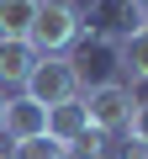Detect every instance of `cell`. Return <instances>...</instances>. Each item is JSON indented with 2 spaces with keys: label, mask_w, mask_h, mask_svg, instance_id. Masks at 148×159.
<instances>
[{
  "label": "cell",
  "mask_w": 148,
  "mask_h": 159,
  "mask_svg": "<svg viewBox=\"0 0 148 159\" xmlns=\"http://www.w3.org/2000/svg\"><path fill=\"white\" fill-rule=\"evenodd\" d=\"M80 37V6L74 0H37V16L27 27L32 53H69Z\"/></svg>",
  "instance_id": "6da1fadb"
},
{
  "label": "cell",
  "mask_w": 148,
  "mask_h": 159,
  "mask_svg": "<svg viewBox=\"0 0 148 159\" xmlns=\"http://www.w3.org/2000/svg\"><path fill=\"white\" fill-rule=\"evenodd\" d=\"M80 90L85 85H80V74H74L69 53H37L27 85H21V96H32L37 106H63V101H74Z\"/></svg>",
  "instance_id": "7a4b0ae2"
},
{
  "label": "cell",
  "mask_w": 148,
  "mask_h": 159,
  "mask_svg": "<svg viewBox=\"0 0 148 159\" xmlns=\"http://www.w3.org/2000/svg\"><path fill=\"white\" fill-rule=\"evenodd\" d=\"M80 106H85V122L95 133H122L127 127V111H132V85L122 80H101V85H85L80 90Z\"/></svg>",
  "instance_id": "3957f363"
},
{
  "label": "cell",
  "mask_w": 148,
  "mask_h": 159,
  "mask_svg": "<svg viewBox=\"0 0 148 159\" xmlns=\"http://www.w3.org/2000/svg\"><path fill=\"white\" fill-rule=\"evenodd\" d=\"M69 64H74V74H80V85H101V80H111V69H116V43H106L95 32H80L74 48H69Z\"/></svg>",
  "instance_id": "277c9868"
},
{
  "label": "cell",
  "mask_w": 148,
  "mask_h": 159,
  "mask_svg": "<svg viewBox=\"0 0 148 159\" xmlns=\"http://www.w3.org/2000/svg\"><path fill=\"white\" fill-rule=\"evenodd\" d=\"M137 21H132V0H90V6H80V32H95L106 43L127 37Z\"/></svg>",
  "instance_id": "5b68a950"
},
{
  "label": "cell",
  "mask_w": 148,
  "mask_h": 159,
  "mask_svg": "<svg viewBox=\"0 0 148 159\" xmlns=\"http://www.w3.org/2000/svg\"><path fill=\"white\" fill-rule=\"evenodd\" d=\"M42 127H48V106H37L32 96H0V133L11 143L42 138Z\"/></svg>",
  "instance_id": "8992f818"
},
{
  "label": "cell",
  "mask_w": 148,
  "mask_h": 159,
  "mask_svg": "<svg viewBox=\"0 0 148 159\" xmlns=\"http://www.w3.org/2000/svg\"><path fill=\"white\" fill-rule=\"evenodd\" d=\"M116 74L122 85H148V27H132L127 37H116Z\"/></svg>",
  "instance_id": "52a82bcc"
},
{
  "label": "cell",
  "mask_w": 148,
  "mask_h": 159,
  "mask_svg": "<svg viewBox=\"0 0 148 159\" xmlns=\"http://www.w3.org/2000/svg\"><path fill=\"white\" fill-rule=\"evenodd\" d=\"M32 64H37V53H32L27 43H0V96H6V90H21V85H27Z\"/></svg>",
  "instance_id": "ba28073f"
},
{
  "label": "cell",
  "mask_w": 148,
  "mask_h": 159,
  "mask_svg": "<svg viewBox=\"0 0 148 159\" xmlns=\"http://www.w3.org/2000/svg\"><path fill=\"white\" fill-rule=\"evenodd\" d=\"M85 127H90V122H85V106H80V96H74V101H63V106H48V127H42V133L69 148Z\"/></svg>",
  "instance_id": "9c48e42d"
},
{
  "label": "cell",
  "mask_w": 148,
  "mask_h": 159,
  "mask_svg": "<svg viewBox=\"0 0 148 159\" xmlns=\"http://www.w3.org/2000/svg\"><path fill=\"white\" fill-rule=\"evenodd\" d=\"M32 16H37V0H0V43H27Z\"/></svg>",
  "instance_id": "30bf717a"
},
{
  "label": "cell",
  "mask_w": 148,
  "mask_h": 159,
  "mask_svg": "<svg viewBox=\"0 0 148 159\" xmlns=\"http://www.w3.org/2000/svg\"><path fill=\"white\" fill-rule=\"evenodd\" d=\"M6 159H69V148H63V143H53V138L42 133V138L11 143V154H6Z\"/></svg>",
  "instance_id": "8fae6325"
},
{
  "label": "cell",
  "mask_w": 148,
  "mask_h": 159,
  "mask_svg": "<svg viewBox=\"0 0 148 159\" xmlns=\"http://www.w3.org/2000/svg\"><path fill=\"white\" fill-rule=\"evenodd\" d=\"M69 159H111V138L95 133V127H85L80 138L69 143Z\"/></svg>",
  "instance_id": "7c38bea8"
},
{
  "label": "cell",
  "mask_w": 148,
  "mask_h": 159,
  "mask_svg": "<svg viewBox=\"0 0 148 159\" xmlns=\"http://www.w3.org/2000/svg\"><path fill=\"white\" fill-rule=\"evenodd\" d=\"M122 133L148 148V96H132V111H127V127H122Z\"/></svg>",
  "instance_id": "4fadbf2b"
},
{
  "label": "cell",
  "mask_w": 148,
  "mask_h": 159,
  "mask_svg": "<svg viewBox=\"0 0 148 159\" xmlns=\"http://www.w3.org/2000/svg\"><path fill=\"white\" fill-rule=\"evenodd\" d=\"M122 159H148V148H143V143H132V138H122Z\"/></svg>",
  "instance_id": "5bb4252c"
},
{
  "label": "cell",
  "mask_w": 148,
  "mask_h": 159,
  "mask_svg": "<svg viewBox=\"0 0 148 159\" xmlns=\"http://www.w3.org/2000/svg\"><path fill=\"white\" fill-rule=\"evenodd\" d=\"M132 21H137V27H148V0H132Z\"/></svg>",
  "instance_id": "9a60e30c"
},
{
  "label": "cell",
  "mask_w": 148,
  "mask_h": 159,
  "mask_svg": "<svg viewBox=\"0 0 148 159\" xmlns=\"http://www.w3.org/2000/svg\"><path fill=\"white\" fill-rule=\"evenodd\" d=\"M0 159H6V148H0Z\"/></svg>",
  "instance_id": "2e32d148"
}]
</instances>
